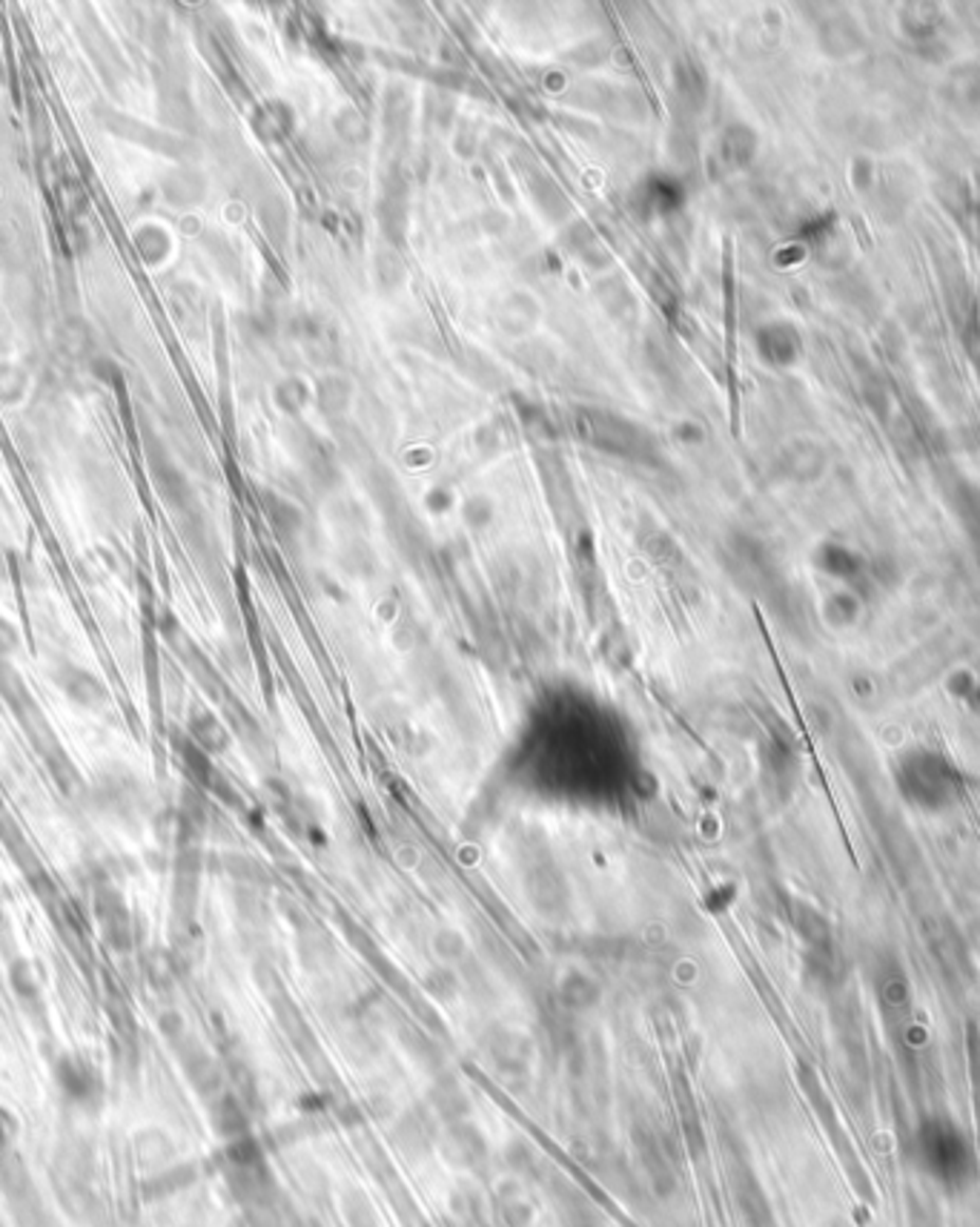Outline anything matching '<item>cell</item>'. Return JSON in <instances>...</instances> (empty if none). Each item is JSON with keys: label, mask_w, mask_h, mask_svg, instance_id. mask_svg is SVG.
Masks as SVG:
<instances>
[{"label": "cell", "mask_w": 980, "mask_h": 1227, "mask_svg": "<svg viewBox=\"0 0 980 1227\" xmlns=\"http://www.w3.org/2000/svg\"><path fill=\"white\" fill-rule=\"evenodd\" d=\"M12 984H15V990H18L20 995H26V999L38 995V978H35V972H32V967L26 960H20V964L12 967Z\"/></svg>", "instance_id": "cell-4"}, {"label": "cell", "mask_w": 980, "mask_h": 1227, "mask_svg": "<svg viewBox=\"0 0 980 1227\" xmlns=\"http://www.w3.org/2000/svg\"><path fill=\"white\" fill-rule=\"evenodd\" d=\"M832 608L837 611L834 623H840V625L854 623V620L861 617V600H857L854 594H837L832 600Z\"/></svg>", "instance_id": "cell-5"}, {"label": "cell", "mask_w": 980, "mask_h": 1227, "mask_svg": "<svg viewBox=\"0 0 980 1227\" xmlns=\"http://www.w3.org/2000/svg\"><path fill=\"white\" fill-rule=\"evenodd\" d=\"M817 563H820V568L826 574L837 576V580H849V583H854V580L861 583L863 576H866V571H869V563H866L857 551L837 543L822 545Z\"/></svg>", "instance_id": "cell-2"}, {"label": "cell", "mask_w": 980, "mask_h": 1227, "mask_svg": "<svg viewBox=\"0 0 980 1227\" xmlns=\"http://www.w3.org/2000/svg\"><path fill=\"white\" fill-rule=\"evenodd\" d=\"M18 1136V1119L12 1116L10 1110L0 1104V1148L10 1144L12 1138Z\"/></svg>", "instance_id": "cell-6"}, {"label": "cell", "mask_w": 980, "mask_h": 1227, "mask_svg": "<svg viewBox=\"0 0 980 1227\" xmlns=\"http://www.w3.org/2000/svg\"><path fill=\"white\" fill-rule=\"evenodd\" d=\"M894 786L911 809L946 812L966 792V777L949 754L931 746H914L894 763Z\"/></svg>", "instance_id": "cell-1"}, {"label": "cell", "mask_w": 980, "mask_h": 1227, "mask_svg": "<svg viewBox=\"0 0 980 1227\" xmlns=\"http://www.w3.org/2000/svg\"><path fill=\"white\" fill-rule=\"evenodd\" d=\"M58 1081L60 1087L67 1089L72 1099H87V1096H92V1089H95V1073H92V1067L87 1061L75 1059V1056L60 1059Z\"/></svg>", "instance_id": "cell-3"}]
</instances>
